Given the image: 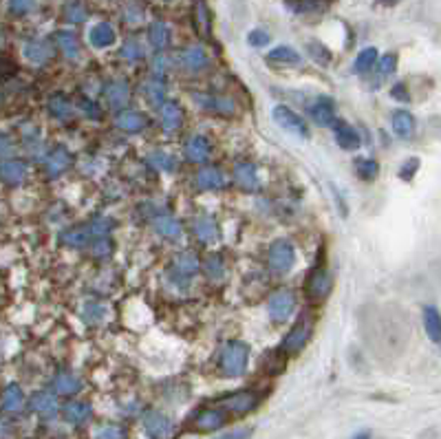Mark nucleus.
I'll return each mask as SVG.
<instances>
[{
	"label": "nucleus",
	"instance_id": "nucleus-1",
	"mask_svg": "<svg viewBox=\"0 0 441 439\" xmlns=\"http://www.w3.org/2000/svg\"><path fill=\"white\" fill-rule=\"evenodd\" d=\"M247 360H249V346L241 340H232L228 342L223 349H220V369L225 375H243L247 369Z\"/></svg>",
	"mask_w": 441,
	"mask_h": 439
},
{
	"label": "nucleus",
	"instance_id": "nucleus-2",
	"mask_svg": "<svg viewBox=\"0 0 441 439\" xmlns=\"http://www.w3.org/2000/svg\"><path fill=\"white\" fill-rule=\"evenodd\" d=\"M311 334H314V318H311L309 312H302L296 327L291 329L287 334L285 342H283V351L289 353V356H296L298 351L305 349V344L309 342Z\"/></svg>",
	"mask_w": 441,
	"mask_h": 439
},
{
	"label": "nucleus",
	"instance_id": "nucleus-3",
	"mask_svg": "<svg viewBox=\"0 0 441 439\" xmlns=\"http://www.w3.org/2000/svg\"><path fill=\"white\" fill-rule=\"evenodd\" d=\"M267 263L274 274L283 276V274H287L293 267V263H296V250H293V245L285 239L274 241L269 247V254H267Z\"/></svg>",
	"mask_w": 441,
	"mask_h": 439
},
{
	"label": "nucleus",
	"instance_id": "nucleus-4",
	"mask_svg": "<svg viewBox=\"0 0 441 439\" xmlns=\"http://www.w3.org/2000/svg\"><path fill=\"white\" fill-rule=\"evenodd\" d=\"M271 119L278 124L285 133H291V135H296V137H309V126L307 122L298 115V113H293L289 106H274L271 108Z\"/></svg>",
	"mask_w": 441,
	"mask_h": 439
},
{
	"label": "nucleus",
	"instance_id": "nucleus-5",
	"mask_svg": "<svg viewBox=\"0 0 441 439\" xmlns=\"http://www.w3.org/2000/svg\"><path fill=\"white\" fill-rule=\"evenodd\" d=\"M293 309H296V294H293L291 289H278L276 294H271L269 305H267L269 318L274 322L289 320L291 314H293Z\"/></svg>",
	"mask_w": 441,
	"mask_h": 439
},
{
	"label": "nucleus",
	"instance_id": "nucleus-6",
	"mask_svg": "<svg viewBox=\"0 0 441 439\" xmlns=\"http://www.w3.org/2000/svg\"><path fill=\"white\" fill-rule=\"evenodd\" d=\"M331 287H334V279H331V274L324 267H316L314 271L309 274L307 285H305L307 298L314 300V303H322L331 294Z\"/></svg>",
	"mask_w": 441,
	"mask_h": 439
},
{
	"label": "nucleus",
	"instance_id": "nucleus-7",
	"mask_svg": "<svg viewBox=\"0 0 441 439\" xmlns=\"http://www.w3.org/2000/svg\"><path fill=\"white\" fill-rule=\"evenodd\" d=\"M194 102L199 104L201 111H206V113H216V115H223V117H232L236 113V104L228 98H220V95L196 93Z\"/></svg>",
	"mask_w": 441,
	"mask_h": 439
},
{
	"label": "nucleus",
	"instance_id": "nucleus-8",
	"mask_svg": "<svg viewBox=\"0 0 441 439\" xmlns=\"http://www.w3.org/2000/svg\"><path fill=\"white\" fill-rule=\"evenodd\" d=\"M259 399H261L259 393H254V391H236L220 399V406L230 409L234 413H249L252 409L259 406Z\"/></svg>",
	"mask_w": 441,
	"mask_h": 439
},
{
	"label": "nucleus",
	"instance_id": "nucleus-9",
	"mask_svg": "<svg viewBox=\"0 0 441 439\" xmlns=\"http://www.w3.org/2000/svg\"><path fill=\"white\" fill-rule=\"evenodd\" d=\"M141 424L146 428V433L153 437H168L172 435V422L168 415H163L161 411H146Z\"/></svg>",
	"mask_w": 441,
	"mask_h": 439
},
{
	"label": "nucleus",
	"instance_id": "nucleus-10",
	"mask_svg": "<svg viewBox=\"0 0 441 439\" xmlns=\"http://www.w3.org/2000/svg\"><path fill=\"white\" fill-rule=\"evenodd\" d=\"M104 100L110 108H124L131 100V86L126 80H110L104 86Z\"/></svg>",
	"mask_w": 441,
	"mask_h": 439
},
{
	"label": "nucleus",
	"instance_id": "nucleus-11",
	"mask_svg": "<svg viewBox=\"0 0 441 439\" xmlns=\"http://www.w3.org/2000/svg\"><path fill=\"white\" fill-rule=\"evenodd\" d=\"M334 137H336V144L340 146L342 151H358L362 146V139H360V133L351 124L346 122H334Z\"/></svg>",
	"mask_w": 441,
	"mask_h": 439
},
{
	"label": "nucleus",
	"instance_id": "nucleus-12",
	"mask_svg": "<svg viewBox=\"0 0 441 439\" xmlns=\"http://www.w3.org/2000/svg\"><path fill=\"white\" fill-rule=\"evenodd\" d=\"M309 113H311V119H314L318 126H331L336 122V104L331 98L320 95V98H316L314 104H311Z\"/></svg>",
	"mask_w": 441,
	"mask_h": 439
},
{
	"label": "nucleus",
	"instance_id": "nucleus-13",
	"mask_svg": "<svg viewBox=\"0 0 441 439\" xmlns=\"http://www.w3.org/2000/svg\"><path fill=\"white\" fill-rule=\"evenodd\" d=\"M170 267H172V274L179 281H188L199 271V259H196V254H192V252H181V254L175 256V261H172Z\"/></svg>",
	"mask_w": 441,
	"mask_h": 439
},
{
	"label": "nucleus",
	"instance_id": "nucleus-14",
	"mask_svg": "<svg viewBox=\"0 0 441 439\" xmlns=\"http://www.w3.org/2000/svg\"><path fill=\"white\" fill-rule=\"evenodd\" d=\"M115 40H117V33L110 23H98L88 29V42L95 49H108L115 45Z\"/></svg>",
	"mask_w": 441,
	"mask_h": 439
},
{
	"label": "nucleus",
	"instance_id": "nucleus-15",
	"mask_svg": "<svg viewBox=\"0 0 441 439\" xmlns=\"http://www.w3.org/2000/svg\"><path fill=\"white\" fill-rule=\"evenodd\" d=\"M234 181H236V186L245 192L259 190V184H261L254 163H238V166L234 168Z\"/></svg>",
	"mask_w": 441,
	"mask_h": 439
},
{
	"label": "nucleus",
	"instance_id": "nucleus-16",
	"mask_svg": "<svg viewBox=\"0 0 441 439\" xmlns=\"http://www.w3.org/2000/svg\"><path fill=\"white\" fill-rule=\"evenodd\" d=\"M159 119L165 133H175L183 124V111L177 102H163L159 108Z\"/></svg>",
	"mask_w": 441,
	"mask_h": 439
},
{
	"label": "nucleus",
	"instance_id": "nucleus-17",
	"mask_svg": "<svg viewBox=\"0 0 441 439\" xmlns=\"http://www.w3.org/2000/svg\"><path fill=\"white\" fill-rule=\"evenodd\" d=\"M192 230L196 234V239L201 243H206V245H210L218 239V226L214 221V216H208V214L196 216L194 223H192Z\"/></svg>",
	"mask_w": 441,
	"mask_h": 439
},
{
	"label": "nucleus",
	"instance_id": "nucleus-18",
	"mask_svg": "<svg viewBox=\"0 0 441 439\" xmlns=\"http://www.w3.org/2000/svg\"><path fill=\"white\" fill-rule=\"evenodd\" d=\"M391 126H393V133L399 137V139H411L415 135V128H417V122L413 117V113L404 111V108H399V111L393 113L391 117Z\"/></svg>",
	"mask_w": 441,
	"mask_h": 439
},
{
	"label": "nucleus",
	"instance_id": "nucleus-19",
	"mask_svg": "<svg viewBox=\"0 0 441 439\" xmlns=\"http://www.w3.org/2000/svg\"><path fill=\"white\" fill-rule=\"evenodd\" d=\"M225 413L223 411H218V409H204V411H199L194 415V426L199 431H216L225 424Z\"/></svg>",
	"mask_w": 441,
	"mask_h": 439
},
{
	"label": "nucleus",
	"instance_id": "nucleus-20",
	"mask_svg": "<svg viewBox=\"0 0 441 439\" xmlns=\"http://www.w3.org/2000/svg\"><path fill=\"white\" fill-rule=\"evenodd\" d=\"M179 62L186 71H201L208 66V53L201 47H188L179 53Z\"/></svg>",
	"mask_w": 441,
	"mask_h": 439
},
{
	"label": "nucleus",
	"instance_id": "nucleus-21",
	"mask_svg": "<svg viewBox=\"0 0 441 439\" xmlns=\"http://www.w3.org/2000/svg\"><path fill=\"white\" fill-rule=\"evenodd\" d=\"M421 316H424V329H426V336L430 338V342L441 344V312L435 305H426Z\"/></svg>",
	"mask_w": 441,
	"mask_h": 439
},
{
	"label": "nucleus",
	"instance_id": "nucleus-22",
	"mask_svg": "<svg viewBox=\"0 0 441 439\" xmlns=\"http://www.w3.org/2000/svg\"><path fill=\"white\" fill-rule=\"evenodd\" d=\"M153 226H155V230L161 234V236H165V239H170V241H177V239H181V223L177 221L175 216H170V214H165V212H161V214H157L155 218H153Z\"/></svg>",
	"mask_w": 441,
	"mask_h": 439
},
{
	"label": "nucleus",
	"instance_id": "nucleus-23",
	"mask_svg": "<svg viewBox=\"0 0 441 439\" xmlns=\"http://www.w3.org/2000/svg\"><path fill=\"white\" fill-rule=\"evenodd\" d=\"M267 62L271 66H296L302 62V58L291 47H276L267 53Z\"/></svg>",
	"mask_w": 441,
	"mask_h": 439
},
{
	"label": "nucleus",
	"instance_id": "nucleus-24",
	"mask_svg": "<svg viewBox=\"0 0 441 439\" xmlns=\"http://www.w3.org/2000/svg\"><path fill=\"white\" fill-rule=\"evenodd\" d=\"M196 186L201 190H220V188L225 186V175L220 172L218 168L208 166L204 170H199V175H196Z\"/></svg>",
	"mask_w": 441,
	"mask_h": 439
},
{
	"label": "nucleus",
	"instance_id": "nucleus-25",
	"mask_svg": "<svg viewBox=\"0 0 441 439\" xmlns=\"http://www.w3.org/2000/svg\"><path fill=\"white\" fill-rule=\"evenodd\" d=\"M55 42H58L60 51L69 60H78L80 58V40L73 31H58L55 33Z\"/></svg>",
	"mask_w": 441,
	"mask_h": 439
},
{
	"label": "nucleus",
	"instance_id": "nucleus-26",
	"mask_svg": "<svg viewBox=\"0 0 441 439\" xmlns=\"http://www.w3.org/2000/svg\"><path fill=\"white\" fill-rule=\"evenodd\" d=\"M93 411H90V404H84V402H69L64 406V419L71 424H84L90 419Z\"/></svg>",
	"mask_w": 441,
	"mask_h": 439
},
{
	"label": "nucleus",
	"instance_id": "nucleus-27",
	"mask_svg": "<svg viewBox=\"0 0 441 439\" xmlns=\"http://www.w3.org/2000/svg\"><path fill=\"white\" fill-rule=\"evenodd\" d=\"M186 155H188L190 161H196V163L206 161L208 155H210V141L206 137H201V135H194L186 144Z\"/></svg>",
	"mask_w": 441,
	"mask_h": 439
},
{
	"label": "nucleus",
	"instance_id": "nucleus-28",
	"mask_svg": "<svg viewBox=\"0 0 441 439\" xmlns=\"http://www.w3.org/2000/svg\"><path fill=\"white\" fill-rule=\"evenodd\" d=\"M115 124L126 133H139V131H143V126H146V117L137 111H122L117 115Z\"/></svg>",
	"mask_w": 441,
	"mask_h": 439
},
{
	"label": "nucleus",
	"instance_id": "nucleus-29",
	"mask_svg": "<svg viewBox=\"0 0 441 439\" xmlns=\"http://www.w3.org/2000/svg\"><path fill=\"white\" fill-rule=\"evenodd\" d=\"M141 95L146 98V102L153 104V106H161L163 104V98H165V86L161 80L153 78L148 82L141 84Z\"/></svg>",
	"mask_w": 441,
	"mask_h": 439
},
{
	"label": "nucleus",
	"instance_id": "nucleus-30",
	"mask_svg": "<svg viewBox=\"0 0 441 439\" xmlns=\"http://www.w3.org/2000/svg\"><path fill=\"white\" fill-rule=\"evenodd\" d=\"M69 163H71V155L64 148H55L49 155V159H47V172H49V177H58L60 172H64L69 168Z\"/></svg>",
	"mask_w": 441,
	"mask_h": 439
},
{
	"label": "nucleus",
	"instance_id": "nucleus-31",
	"mask_svg": "<svg viewBox=\"0 0 441 439\" xmlns=\"http://www.w3.org/2000/svg\"><path fill=\"white\" fill-rule=\"evenodd\" d=\"M148 38H151V45L155 49H165L170 45V27L165 23H161V21H155L148 27Z\"/></svg>",
	"mask_w": 441,
	"mask_h": 439
},
{
	"label": "nucleus",
	"instance_id": "nucleus-32",
	"mask_svg": "<svg viewBox=\"0 0 441 439\" xmlns=\"http://www.w3.org/2000/svg\"><path fill=\"white\" fill-rule=\"evenodd\" d=\"M90 239H93V234H90L88 226H86V228H84V226L73 228V230H69V232L62 234V241H64L66 245H71V247H78V250L86 247Z\"/></svg>",
	"mask_w": 441,
	"mask_h": 439
},
{
	"label": "nucleus",
	"instance_id": "nucleus-33",
	"mask_svg": "<svg viewBox=\"0 0 441 439\" xmlns=\"http://www.w3.org/2000/svg\"><path fill=\"white\" fill-rule=\"evenodd\" d=\"M31 404H33L35 411H38L40 415H45V417H53L55 413H58V402H55V397L51 393H47V391L33 395Z\"/></svg>",
	"mask_w": 441,
	"mask_h": 439
},
{
	"label": "nucleus",
	"instance_id": "nucleus-34",
	"mask_svg": "<svg viewBox=\"0 0 441 439\" xmlns=\"http://www.w3.org/2000/svg\"><path fill=\"white\" fill-rule=\"evenodd\" d=\"M395 69H397V53H386V56H382L377 64V73H375V86L389 80L395 73Z\"/></svg>",
	"mask_w": 441,
	"mask_h": 439
},
{
	"label": "nucleus",
	"instance_id": "nucleus-35",
	"mask_svg": "<svg viewBox=\"0 0 441 439\" xmlns=\"http://www.w3.org/2000/svg\"><path fill=\"white\" fill-rule=\"evenodd\" d=\"M375 62H377V49H375V47L362 49V51L358 53L355 62H353V71L362 76V73H369V71L375 66Z\"/></svg>",
	"mask_w": 441,
	"mask_h": 439
},
{
	"label": "nucleus",
	"instance_id": "nucleus-36",
	"mask_svg": "<svg viewBox=\"0 0 441 439\" xmlns=\"http://www.w3.org/2000/svg\"><path fill=\"white\" fill-rule=\"evenodd\" d=\"M355 175L362 181H373L380 175V163L375 159H366V157H358L355 159Z\"/></svg>",
	"mask_w": 441,
	"mask_h": 439
},
{
	"label": "nucleus",
	"instance_id": "nucleus-37",
	"mask_svg": "<svg viewBox=\"0 0 441 439\" xmlns=\"http://www.w3.org/2000/svg\"><path fill=\"white\" fill-rule=\"evenodd\" d=\"M80 389H82V382L76 375L60 373L58 377H55V391L62 393V395H73V393H78Z\"/></svg>",
	"mask_w": 441,
	"mask_h": 439
},
{
	"label": "nucleus",
	"instance_id": "nucleus-38",
	"mask_svg": "<svg viewBox=\"0 0 441 439\" xmlns=\"http://www.w3.org/2000/svg\"><path fill=\"white\" fill-rule=\"evenodd\" d=\"M289 7L300 16H311L322 11L327 7V0H289Z\"/></svg>",
	"mask_w": 441,
	"mask_h": 439
},
{
	"label": "nucleus",
	"instance_id": "nucleus-39",
	"mask_svg": "<svg viewBox=\"0 0 441 439\" xmlns=\"http://www.w3.org/2000/svg\"><path fill=\"white\" fill-rule=\"evenodd\" d=\"M88 16V9L84 5V0H71V3H66L64 7V18L69 23L78 25V23H84Z\"/></svg>",
	"mask_w": 441,
	"mask_h": 439
},
{
	"label": "nucleus",
	"instance_id": "nucleus-40",
	"mask_svg": "<svg viewBox=\"0 0 441 439\" xmlns=\"http://www.w3.org/2000/svg\"><path fill=\"white\" fill-rule=\"evenodd\" d=\"M148 161L153 163L155 168L163 170V172H175L177 170V159L168 153H163V151H157L148 157Z\"/></svg>",
	"mask_w": 441,
	"mask_h": 439
},
{
	"label": "nucleus",
	"instance_id": "nucleus-41",
	"mask_svg": "<svg viewBox=\"0 0 441 439\" xmlns=\"http://www.w3.org/2000/svg\"><path fill=\"white\" fill-rule=\"evenodd\" d=\"M307 53L322 66L331 64V51L324 45H320V42H307Z\"/></svg>",
	"mask_w": 441,
	"mask_h": 439
},
{
	"label": "nucleus",
	"instance_id": "nucleus-42",
	"mask_svg": "<svg viewBox=\"0 0 441 439\" xmlns=\"http://www.w3.org/2000/svg\"><path fill=\"white\" fill-rule=\"evenodd\" d=\"M143 13H146V9H143L141 0H131V3H128L126 9H124V21L131 23V25L141 23L143 21Z\"/></svg>",
	"mask_w": 441,
	"mask_h": 439
},
{
	"label": "nucleus",
	"instance_id": "nucleus-43",
	"mask_svg": "<svg viewBox=\"0 0 441 439\" xmlns=\"http://www.w3.org/2000/svg\"><path fill=\"white\" fill-rule=\"evenodd\" d=\"M122 58H126V60H141L143 58V45L137 38H128L122 45Z\"/></svg>",
	"mask_w": 441,
	"mask_h": 439
},
{
	"label": "nucleus",
	"instance_id": "nucleus-44",
	"mask_svg": "<svg viewBox=\"0 0 441 439\" xmlns=\"http://www.w3.org/2000/svg\"><path fill=\"white\" fill-rule=\"evenodd\" d=\"M0 175L7 181H20L25 177V166L20 161H7L0 166Z\"/></svg>",
	"mask_w": 441,
	"mask_h": 439
},
{
	"label": "nucleus",
	"instance_id": "nucleus-45",
	"mask_svg": "<svg viewBox=\"0 0 441 439\" xmlns=\"http://www.w3.org/2000/svg\"><path fill=\"white\" fill-rule=\"evenodd\" d=\"M113 226H115L113 218H108V216H95L93 221L88 223V230H90V234L100 239V236H108V232L113 230Z\"/></svg>",
	"mask_w": 441,
	"mask_h": 439
},
{
	"label": "nucleus",
	"instance_id": "nucleus-46",
	"mask_svg": "<svg viewBox=\"0 0 441 439\" xmlns=\"http://www.w3.org/2000/svg\"><path fill=\"white\" fill-rule=\"evenodd\" d=\"M104 314H106V309H104L100 303H86V305H84V309H82V316H84V320H86V322H90V324H98V322H102V320H104Z\"/></svg>",
	"mask_w": 441,
	"mask_h": 439
},
{
	"label": "nucleus",
	"instance_id": "nucleus-47",
	"mask_svg": "<svg viewBox=\"0 0 441 439\" xmlns=\"http://www.w3.org/2000/svg\"><path fill=\"white\" fill-rule=\"evenodd\" d=\"M194 25L201 33H208L210 31V18H208V9L206 5L201 3V0H196V7H194Z\"/></svg>",
	"mask_w": 441,
	"mask_h": 439
},
{
	"label": "nucleus",
	"instance_id": "nucleus-48",
	"mask_svg": "<svg viewBox=\"0 0 441 439\" xmlns=\"http://www.w3.org/2000/svg\"><path fill=\"white\" fill-rule=\"evenodd\" d=\"M49 108H51V113H53L55 117H60V119H66V117L73 115V108H71V104H69L64 98H53V100L49 102Z\"/></svg>",
	"mask_w": 441,
	"mask_h": 439
},
{
	"label": "nucleus",
	"instance_id": "nucleus-49",
	"mask_svg": "<svg viewBox=\"0 0 441 439\" xmlns=\"http://www.w3.org/2000/svg\"><path fill=\"white\" fill-rule=\"evenodd\" d=\"M419 166H421V161H419V157H411V159H406L401 163V168H399V179H404V181H413L415 179V175H417V170H419Z\"/></svg>",
	"mask_w": 441,
	"mask_h": 439
},
{
	"label": "nucleus",
	"instance_id": "nucleus-50",
	"mask_svg": "<svg viewBox=\"0 0 441 439\" xmlns=\"http://www.w3.org/2000/svg\"><path fill=\"white\" fill-rule=\"evenodd\" d=\"M206 271L210 279H220L225 276V263L220 256H210V259L206 261Z\"/></svg>",
	"mask_w": 441,
	"mask_h": 439
},
{
	"label": "nucleus",
	"instance_id": "nucleus-51",
	"mask_svg": "<svg viewBox=\"0 0 441 439\" xmlns=\"http://www.w3.org/2000/svg\"><path fill=\"white\" fill-rule=\"evenodd\" d=\"M27 56H29V60H33V62H45V60L51 56V49H49L45 42H35V45H31V47L27 49Z\"/></svg>",
	"mask_w": 441,
	"mask_h": 439
},
{
	"label": "nucleus",
	"instance_id": "nucleus-52",
	"mask_svg": "<svg viewBox=\"0 0 441 439\" xmlns=\"http://www.w3.org/2000/svg\"><path fill=\"white\" fill-rule=\"evenodd\" d=\"M20 404H23V395H20V391H18V387H11V389L7 391V395H5V406H7L9 411H16V409H20Z\"/></svg>",
	"mask_w": 441,
	"mask_h": 439
},
{
	"label": "nucleus",
	"instance_id": "nucleus-53",
	"mask_svg": "<svg viewBox=\"0 0 441 439\" xmlns=\"http://www.w3.org/2000/svg\"><path fill=\"white\" fill-rule=\"evenodd\" d=\"M391 98L401 102V104H408L411 102V93H408V86L404 82H397L393 88H391Z\"/></svg>",
	"mask_w": 441,
	"mask_h": 439
},
{
	"label": "nucleus",
	"instance_id": "nucleus-54",
	"mask_svg": "<svg viewBox=\"0 0 441 439\" xmlns=\"http://www.w3.org/2000/svg\"><path fill=\"white\" fill-rule=\"evenodd\" d=\"M9 7H11L13 13L23 16V13H29L35 7V0H9Z\"/></svg>",
	"mask_w": 441,
	"mask_h": 439
},
{
	"label": "nucleus",
	"instance_id": "nucleus-55",
	"mask_svg": "<svg viewBox=\"0 0 441 439\" xmlns=\"http://www.w3.org/2000/svg\"><path fill=\"white\" fill-rule=\"evenodd\" d=\"M247 42H249L252 47H265V45L269 42V33H267V31H261V29H254V31H249V35H247Z\"/></svg>",
	"mask_w": 441,
	"mask_h": 439
},
{
	"label": "nucleus",
	"instance_id": "nucleus-56",
	"mask_svg": "<svg viewBox=\"0 0 441 439\" xmlns=\"http://www.w3.org/2000/svg\"><path fill=\"white\" fill-rule=\"evenodd\" d=\"M80 106H82V113L86 115V117H90V119H98L100 117V108H98V104L95 102H90V100H82L80 102Z\"/></svg>",
	"mask_w": 441,
	"mask_h": 439
},
{
	"label": "nucleus",
	"instance_id": "nucleus-57",
	"mask_svg": "<svg viewBox=\"0 0 441 439\" xmlns=\"http://www.w3.org/2000/svg\"><path fill=\"white\" fill-rule=\"evenodd\" d=\"M110 250H113V243H110V241L106 239V236H100V241L93 245V254H95V256H108Z\"/></svg>",
	"mask_w": 441,
	"mask_h": 439
},
{
	"label": "nucleus",
	"instance_id": "nucleus-58",
	"mask_svg": "<svg viewBox=\"0 0 441 439\" xmlns=\"http://www.w3.org/2000/svg\"><path fill=\"white\" fill-rule=\"evenodd\" d=\"M95 435L98 437H126V431L119 428V426H106V428L98 431Z\"/></svg>",
	"mask_w": 441,
	"mask_h": 439
},
{
	"label": "nucleus",
	"instance_id": "nucleus-59",
	"mask_svg": "<svg viewBox=\"0 0 441 439\" xmlns=\"http://www.w3.org/2000/svg\"><path fill=\"white\" fill-rule=\"evenodd\" d=\"M165 66H168V60H165L163 56H157V58L153 60V71L157 73V76H163V73H165Z\"/></svg>",
	"mask_w": 441,
	"mask_h": 439
},
{
	"label": "nucleus",
	"instance_id": "nucleus-60",
	"mask_svg": "<svg viewBox=\"0 0 441 439\" xmlns=\"http://www.w3.org/2000/svg\"><path fill=\"white\" fill-rule=\"evenodd\" d=\"M252 431H232V433H223V437H249Z\"/></svg>",
	"mask_w": 441,
	"mask_h": 439
},
{
	"label": "nucleus",
	"instance_id": "nucleus-61",
	"mask_svg": "<svg viewBox=\"0 0 441 439\" xmlns=\"http://www.w3.org/2000/svg\"><path fill=\"white\" fill-rule=\"evenodd\" d=\"M380 3H384V5H397L399 0H380Z\"/></svg>",
	"mask_w": 441,
	"mask_h": 439
}]
</instances>
